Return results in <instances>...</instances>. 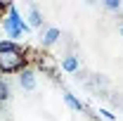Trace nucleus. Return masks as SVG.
Segmentation results:
<instances>
[{
    "instance_id": "nucleus-5",
    "label": "nucleus",
    "mask_w": 123,
    "mask_h": 121,
    "mask_svg": "<svg viewBox=\"0 0 123 121\" xmlns=\"http://www.w3.org/2000/svg\"><path fill=\"white\" fill-rule=\"evenodd\" d=\"M29 21H31V26H40V24H43V14L38 12L36 5H31V7H29Z\"/></svg>"
},
{
    "instance_id": "nucleus-8",
    "label": "nucleus",
    "mask_w": 123,
    "mask_h": 121,
    "mask_svg": "<svg viewBox=\"0 0 123 121\" xmlns=\"http://www.w3.org/2000/svg\"><path fill=\"white\" fill-rule=\"evenodd\" d=\"M7 100H10V83L5 78H0V107L5 105Z\"/></svg>"
},
{
    "instance_id": "nucleus-7",
    "label": "nucleus",
    "mask_w": 123,
    "mask_h": 121,
    "mask_svg": "<svg viewBox=\"0 0 123 121\" xmlns=\"http://www.w3.org/2000/svg\"><path fill=\"white\" fill-rule=\"evenodd\" d=\"M64 102L71 107V109H76V112H85V105H83V102H78L76 97H74V95H69V93L64 95Z\"/></svg>"
},
{
    "instance_id": "nucleus-4",
    "label": "nucleus",
    "mask_w": 123,
    "mask_h": 121,
    "mask_svg": "<svg viewBox=\"0 0 123 121\" xmlns=\"http://www.w3.org/2000/svg\"><path fill=\"white\" fill-rule=\"evenodd\" d=\"M59 36H62V31L59 29H55V26H50V29L43 33V38H40V43H43V47H50V45H55L57 40H59Z\"/></svg>"
},
{
    "instance_id": "nucleus-9",
    "label": "nucleus",
    "mask_w": 123,
    "mask_h": 121,
    "mask_svg": "<svg viewBox=\"0 0 123 121\" xmlns=\"http://www.w3.org/2000/svg\"><path fill=\"white\" fill-rule=\"evenodd\" d=\"M17 43H12V40H0V52H7V50H17Z\"/></svg>"
},
{
    "instance_id": "nucleus-1",
    "label": "nucleus",
    "mask_w": 123,
    "mask_h": 121,
    "mask_svg": "<svg viewBox=\"0 0 123 121\" xmlns=\"http://www.w3.org/2000/svg\"><path fill=\"white\" fill-rule=\"evenodd\" d=\"M24 69H26V55L21 47L0 52V74H14V71H24Z\"/></svg>"
},
{
    "instance_id": "nucleus-13",
    "label": "nucleus",
    "mask_w": 123,
    "mask_h": 121,
    "mask_svg": "<svg viewBox=\"0 0 123 121\" xmlns=\"http://www.w3.org/2000/svg\"><path fill=\"white\" fill-rule=\"evenodd\" d=\"M121 36H123V26H121Z\"/></svg>"
},
{
    "instance_id": "nucleus-3",
    "label": "nucleus",
    "mask_w": 123,
    "mask_h": 121,
    "mask_svg": "<svg viewBox=\"0 0 123 121\" xmlns=\"http://www.w3.org/2000/svg\"><path fill=\"white\" fill-rule=\"evenodd\" d=\"M19 86H21L24 90H33V88H36V74H33V69L19 71Z\"/></svg>"
},
{
    "instance_id": "nucleus-2",
    "label": "nucleus",
    "mask_w": 123,
    "mask_h": 121,
    "mask_svg": "<svg viewBox=\"0 0 123 121\" xmlns=\"http://www.w3.org/2000/svg\"><path fill=\"white\" fill-rule=\"evenodd\" d=\"M2 24H5V33H7L10 38H19V36L29 33V24L19 17V12H17L14 5L7 7V17L2 19Z\"/></svg>"
},
{
    "instance_id": "nucleus-6",
    "label": "nucleus",
    "mask_w": 123,
    "mask_h": 121,
    "mask_svg": "<svg viewBox=\"0 0 123 121\" xmlns=\"http://www.w3.org/2000/svg\"><path fill=\"white\" fill-rule=\"evenodd\" d=\"M62 69L69 71V74L78 71V60H76V57H64V60H62Z\"/></svg>"
},
{
    "instance_id": "nucleus-11",
    "label": "nucleus",
    "mask_w": 123,
    "mask_h": 121,
    "mask_svg": "<svg viewBox=\"0 0 123 121\" xmlns=\"http://www.w3.org/2000/svg\"><path fill=\"white\" fill-rule=\"evenodd\" d=\"M99 114H102V116H104L107 121H114V119H116V116H114V114H111L109 109H99Z\"/></svg>"
},
{
    "instance_id": "nucleus-10",
    "label": "nucleus",
    "mask_w": 123,
    "mask_h": 121,
    "mask_svg": "<svg viewBox=\"0 0 123 121\" xmlns=\"http://www.w3.org/2000/svg\"><path fill=\"white\" fill-rule=\"evenodd\" d=\"M104 7H107V10H114V12H118V10H121V0H107Z\"/></svg>"
},
{
    "instance_id": "nucleus-12",
    "label": "nucleus",
    "mask_w": 123,
    "mask_h": 121,
    "mask_svg": "<svg viewBox=\"0 0 123 121\" xmlns=\"http://www.w3.org/2000/svg\"><path fill=\"white\" fill-rule=\"evenodd\" d=\"M0 10H5V5H0Z\"/></svg>"
}]
</instances>
